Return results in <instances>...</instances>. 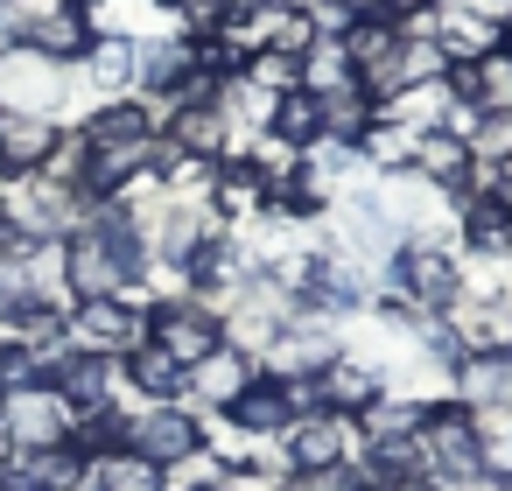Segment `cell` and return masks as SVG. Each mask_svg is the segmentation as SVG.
<instances>
[{
  "label": "cell",
  "instance_id": "7c38bea8",
  "mask_svg": "<svg viewBox=\"0 0 512 491\" xmlns=\"http://www.w3.org/2000/svg\"><path fill=\"white\" fill-rule=\"evenodd\" d=\"M512 22L484 15V8H463V0H435V43L449 64H484L491 50H505Z\"/></svg>",
  "mask_w": 512,
  "mask_h": 491
},
{
  "label": "cell",
  "instance_id": "d6a6232c",
  "mask_svg": "<svg viewBox=\"0 0 512 491\" xmlns=\"http://www.w3.org/2000/svg\"><path fill=\"white\" fill-rule=\"evenodd\" d=\"M484 197H491V204L512 218V162H491V190H484Z\"/></svg>",
  "mask_w": 512,
  "mask_h": 491
},
{
  "label": "cell",
  "instance_id": "484cf974",
  "mask_svg": "<svg viewBox=\"0 0 512 491\" xmlns=\"http://www.w3.org/2000/svg\"><path fill=\"white\" fill-rule=\"evenodd\" d=\"M85 484H92V491H169V470H155V463L134 456V449H113V456H99V463L85 470Z\"/></svg>",
  "mask_w": 512,
  "mask_h": 491
},
{
  "label": "cell",
  "instance_id": "9c48e42d",
  "mask_svg": "<svg viewBox=\"0 0 512 491\" xmlns=\"http://www.w3.org/2000/svg\"><path fill=\"white\" fill-rule=\"evenodd\" d=\"M64 148V120L57 113H22L0 106V183L15 176H43V162Z\"/></svg>",
  "mask_w": 512,
  "mask_h": 491
},
{
  "label": "cell",
  "instance_id": "f546056e",
  "mask_svg": "<svg viewBox=\"0 0 512 491\" xmlns=\"http://www.w3.org/2000/svg\"><path fill=\"white\" fill-rule=\"evenodd\" d=\"M470 162H512V106H491V113H477V127H470Z\"/></svg>",
  "mask_w": 512,
  "mask_h": 491
},
{
  "label": "cell",
  "instance_id": "74e56055",
  "mask_svg": "<svg viewBox=\"0 0 512 491\" xmlns=\"http://www.w3.org/2000/svg\"><path fill=\"white\" fill-rule=\"evenodd\" d=\"M386 8H393V15H407V8H428V0H386Z\"/></svg>",
  "mask_w": 512,
  "mask_h": 491
},
{
  "label": "cell",
  "instance_id": "44dd1931",
  "mask_svg": "<svg viewBox=\"0 0 512 491\" xmlns=\"http://www.w3.org/2000/svg\"><path fill=\"white\" fill-rule=\"evenodd\" d=\"M127 393H134V407H155V400H183V365L148 337V344H134L127 358Z\"/></svg>",
  "mask_w": 512,
  "mask_h": 491
},
{
  "label": "cell",
  "instance_id": "277c9868",
  "mask_svg": "<svg viewBox=\"0 0 512 491\" xmlns=\"http://www.w3.org/2000/svg\"><path fill=\"white\" fill-rule=\"evenodd\" d=\"M64 337H71V351H92V358H127L134 344H148V309H134L127 295L71 302V309H64Z\"/></svg>",
  "mask_w": 512,
  "mask_h": 491
},
{
  "label": "cell",
  "instance_id": "60d3db41",
  "mask_svg": "<svg viewBox=\"0 0 512 491\" xmlns=\"http://www.w3.org/2000/svg\"><path fill=\"white\" fill-rule=\"evenodd\" d=\"M505 491H512V477H505Z\"/></svg>",
  "mask_w": 512,
  "mask_h": 491
},
{
  "label": "cell",
  "instance_id": "2e32d148",
  "mask_svg": "<svg viewBox=\"0 0 512 491\" xmlns=\"http://www.w3.org/2000/svg\"><path fill=\"white\" fill-rule=\"evenodd\" d=\"M449 400L456 407H512V351H463L449 365Z\"/></svg>",
  "mask_w": 512,
  "mask_h": 491
},
{
  "label": "cell",
  "instance_id": "603a6c76",
  "mask_svg": "<svg viewBox=\"0 0 512 491\" xmlns=\"http://www.w3.org/2000/svg\"><path fill=\"white\" fill-rule=\"evenodd\" d=\"M127 414L134 407H85V414H71V456L92 470L99 456H113V449H127Z\"/></svg>",
  "mask_w": 512,
  "mask_h": 491
},
{
  "label": "cell",
  "instance_id": "3957f363",
  "mask_svg": "<svg viewBox=\"0 0 512 491\" xmlns=\"http://www.w3.org/2000/svg\"><path fill=\"white\" fill-rule=\"evenodd\" d=\"M127 449L148 456L155 470H183L204 456V414H190L183 400H155V407H134L127 414Z\"/></svg>",
  "mask_w": 512,
  "mask_h": 491
},
{
  "label": "cell",
  "instance_id": "b9f144b4",
  "mask_svg": "<svg viewBox=\"0 0 512 491\" xmlns=\"http://www.w3.org/2000/svg\"><path fill=\"white\" fill-rule=\"evenodd\" d=\"M85 491H92V484H85Z\"/></svg>",
  "mask_w": 512,
  "mask_h": 491
},
{
  "label": "cell",
  "instance_id": "d4e9b609",
  "mask_svg": "<svg viewBox=\"0 0 512 491\" xmlns=\"http://www.w3.org/2000/svg\"><path fill=\"white\" fill-rule=\"evenodd\" d=\"M351 85H358V71L344 57V36H316L302 50V92L309 99H330V92H351Z\"/></svg>",
  "mask_w": 512,
  "mask_h": 491
},
{
  "label": "cell",
  "instance_id": "ab89813d",
  "mask_svg": "<svg viewBox=\"0 0 512 491\" xmlns=\"http://www.w3.org/2000/svg\"><path fill=\"white\" fill-rule=\"evenodd\" d=\"M78 8H92V0H78Z\"/></svg>",
  "mask_w": 512,
  "mask_h": 491
},
{
  "label": "cell",
  "instance_id": "8992f818",
  "mask_svg": "<svg viewBox=\"0 0 512 491\" xmlns=\"http://www.w3.org/2000/svg\"><path fill=\"white\" fill-rule=\"evenodd\" d=\"M421 463H428V477L435 484H449V477H470V470H484L477 463V421H470V407H456L449 393H435L428 400V414H421Z\"/></svg>",
  "mask_w": 512,
  "mask_h": 491
},
{
  "label": "cell",
  "instance_id": "e575fe53",
  "mask_svg": "<svg viewBox=\"0 0 512 491\" xmlns=\"http://www.w3.org/2000/svg\"><path fill=\"white\" fill-rule=\"evenodd\" d=\"M337 8H344L351 22H365V15H393V8H386V0H337Z\"/></svg>",
  "mask_w": 512,
  "mask_h": 491
},
{
  "label": "cell",
  "instance_id": "7402d4cb",
  "mask_svg": "<svg viewBox=\"0 0 512 491\" xmlns=\"http://www.w3.org/2000/svg\"><path fill=\"white\" fill-rule=\"evenodd\" d=\"M78 78L99 99H127L134 92V43L127 36H92V50L78 57Z\"/></svg>",
  "mask_w": 512,
  "mask_h": 491
},
{
  "label": "cell",
  "instance_id": "e0dca14e",
  "mask_svg": "<svg viewBox=\"0 0 512 491\" xmlns=\"http://www.w3.org/2000/svg\"><path fill=\"white\" fill-rule=\"evenodd\" d=\"M78 148H134V141H155V106L148 99H106V106H92L85 120H78V134H71Z\"/></svg>",
  "mask_w": 512,
  "mask_h": 491
},
{
  "label": "cell",
  "instance_id": "52a82bcc",
  "mask_svg": "<svg viewBox=\"0 0 512 491\" xmlns=\"http://www.w3.org/2000/svg\"><path fill=\"white\" fill-rule=\"evenodd\" d=\"M148 337L190 372L197 358H211V351L225 344V316H218L211 302H197V295H169V302L148 309Z\"/></svg>",
  "mask_w": 512,
  "mask_h": 491
},
{
  "label": "cell",
  "instance_id": "9a60e30c",
  "mask_svg": "<svg viewBox=\"0 0 512 491\" xmlns=\"http://www.w3.org/2000/svg\"><path fill=\"white\" fill-rule=\"evenodd\" d=\"M183 71H197V43L162 29V36H141L134 43V99H169L183 85Z\"/></svg>",
  "mask_w": 512,
  "mask_h": 491
},
{
  "label": "cell",
  "instance_id": "8fae6325",
  "mask_svg": "<svg viewBox=\"0 0 512 491\" xmlns=\"http://www.w3.org/2000/svg\"><path fill=\"white\" fill-rule=\"evenodd\" d=\"M50 386L64 393V407H71V414H85V407H134V393H127V365H120V358L71 351V358L50 372Z\"/></svg>",
  "mask_w": 512,
  "mask_h": 491
},
{
  "label": "cell",
  "instance_id": "4fadbf2b",
  "mask_svg": "<svg viewBox=\"0 0 512 491\" xmlns=\"http://www.w3.org/2000/svg\"><path fill=\"white\" fill-rule=\"evenodd\" d=\"M211 421H218V428H232L239 442H281V435H288V421H295V407H288V386L260 372V379H253L225 414H211Z\"/></svg>",
  "mask_w": 512,
  "mask_h": 491
},
{
  "label": "cell",
  "instance_id": "5bb4252c",
  "mask_svg": "<svg viewBox=\"0 0 512 491\" xmlns=\"http://www.w3.org/2000/svg\"><path fill=\"white\" fill-rule=\"evenodd\" d=\"M22 50L57 64V71H78V57L92 50V15L78 8V0L71 8H50V15H29L22 22Z\"/></svg>",
  "mask_w": 512,
  "mask_h": 491
},
{
  "label": "cell",
  "instance_id": "4316f807",
  "mask_svg": "<svg viewBox=\"0 0 512 491\" xmlns=\"http://www.w3.org/2000/svg\"><path fill=\"white\" fill-rule=\"evenodd\" d=\"M316 134H323L316 99H309V92H281V99H274V113H267V141H281V148H295V155H302Z\"/></svg>",
  "mask_w": 512,
  "mask_h": 491
},
{
  "label": "cell",
  "instance_id": "d590c367",
  "mask_svg": "<svg viewBox=\"0 0 512 491\" xmlns=\"http://www.w3.org/2000/svg\"><path fill=\"white\" fill-rule=\"evenodd\" d=\"M22 15H50V8H71V0H15Z\"/></svg>",
  "mask_w": 512,
  "mask_h": 491
},
{
  "label": "cell",
  "instance_id": "ba28073f",
  "mask_svg": "<svg viewBox=\"0 0 512 491\" xmlns=\"http://www.w3.org/2000/svg\"><path fill=\"white\" fill-rule=\"evenodd\" d=\"M281 456H288V470H330V463H358L365 456V428L351 421V414H302V421H288V435H281Z\"/></svg>",
  "mask_w": 512,
  "mask_h": 491
},
{
  "label": "cell",
  "instance_id": "d6986e66",
  "mask_svg": "<svg viewBox=\"0 0 512 491\" xmlns=\"http://www.w3.org/2000/svg\"><path fill=\"white\" fill-rule=\"evenodd\" d=\"M470 148L456 141V134H414V155H407V176H421V183H435V190H449V197H463V183H470Z\"/></svg>",
  "mask_w": 512,
  "mask_h": 491
},
{
  "label": "cell",
  "instance_id": "6da1fadb",
  "mask_svg": "<svg viewBox=\"0 0 512 491\" xmlns=\"http://www.w3.org/2000/svg\"><path fill=\"white\" fill-rule=\"evenodd\" d=\"M0 211H8V239L22 246H64L78 232V211L85 197L50 183V176H15V183H0Z\"/></svg>",
  "mask_w": 512,
  "mask_h": 491
},
{
  "label": "cell",
  "instance_id": "4dcf8cb0",
  "mask_svg": "<svg viewBox=\"0 0 512 491\" xmlns=\"http://www.w3.org/2000/svg\"><path fill=\"white\" fill-rule=\"evenodd\" d=\"M281 484H288V491H365V484H358V463H330V470H288Z\"/></svg>",
  "mask_w": 512,
  "mask_h": 491
},
{
  "label": "cell",
  "instance_id": "5b68a950",
  "mask_svg": "<svg viewBox=\"0 0 512 491\" xmlns=\"http://www.w3.org/2000/svg\"><path fill=\"white\" fill-rule=\"evenodd\" d=\"M71 407L57 386H8L0 393V449H64Z\"/></svg>",
  "mask_w": 512,
  "mask_h": 491
},
{
  "label": "cell",
  "instance_id": "836d02e7",
  "mask_svg": "<svg viewBox=\"0 0 512 491\" xmlns=\"http://www.w3.org/2000/svg\"><path fill=\"white\" fill-rule=\"evenodd\" d=\"M442 491H505V477H491V470H470V477H449Z\"/></svg>",
  "mask_w": 512,
  "mask_h": 491
},
{
  "label": "cell",
  "instance_id": "f1b7e54d",
  "mask_svg": "<svg viewBox=\"0 0 512 491\" xmlns=\"http://www.w3.org/2000/svg\"><path fill=\"white\" fill-rule=\"evenodd\" d=\"M477 463L491 477H512V407H477Z\"/></svg>",
  "mask_w": 512,
  "mask_h": 491
},
{
  "label": "cell",
  "instance_id": "ac0fdd59",
  "mask_svg": "<svg viewBox=\"0 0 512 491\" xmlns=\"http://www.w3.org/2000/svg\"><path fill=\"white\" fill-rule=\"evenodd\" d=\"M0 106H22V113H57L64 106V71L29 57V50H8L0 57Z\"/></svg>",
  "mask_w": 512,
  "mask_h": 491
},
{
  "label": "cell",
  "instance_id": "ffe728a7",
  "mask_svg": "<svg viewBox=\"0 0 512 491\" xmlns=\"http://www.w3.org/2000/svg\"><path fill=\"white\" fill-rule=\"evenodd\" d=\"M316 386H323V407H330V414H351V421H358V414H365V407L386 393V372L344 351L330 372H316Z\"/></svg>",
  "mask_w": 512,
  "mask_h": 491
},
{
  "label": "cell",
  "instance_id": "f35d334b",
  "mask_svg": "<svg viewBox=\"0 0 512 491\" xmlns=\"http://www.w3.org/2000/svg\"><path fill=\"white\" fill-rule=\"evenodd\" d=\"M0 393H8V344H0Z\"/></svg>",
  "mask_w": 512,
  "mask_h": 491
},
{
  "label": "cell",
  "instance_id": "cb8c5ba5",
  "mask_svg": "<svg viewBox=\"0 0 512 491\" xmlns=\"http://www.w3.org/2000/svg\"><path fill=\"white\" fill-rule=\"evenodd\" d=\"M393 50H400V22H393V15H365V22H351V29H344V57H351V71H358V78L386 71V64H393Z\"/></svg>",
  "mask_w": 512,
  "mask_h": 491
},
{
  "label": "cell",
  "instance_id": "30bf717a",
  "mask_svg": "<svg viewBox=\"0 0 512 491\" xmlns=\"http://www.w3.org/2000/svg\"><path fill=\"white\" fill-rule=\"evenodd\" d=\"M253 379H260V358H246V351L218 344L211 358H197V365L183 372V407L211 421V414H225V407H232V400H239Z\"/></svg>",
  "mask_w": 512,
  "mask_h": 491
},
{
  "label": "cell",
  "instance_id": "83f0119b",
  "mask_svg": "<svg viewBox=\"0 0 512 491\" xmlns=\"http://www.w3.org/2000/svg\"><path fill=\"white\" fill-rule=\"evenodd\" d=\"M386 78H393V92H407V85H442V78H449V57H442V43H400L393 64H386Z\"/></svg>",
  "mask_w": 512,
  "mask_h": 491
},
{
  "label": "cell",
  "instance_id": "8d00e7d4",
  "mask_svg": "<svg viewBox=\"0 0 512 491\" xmlns=\"http://www.w3.org/2000/svg\"><path fill=\"white\" fill-rule=\"evenodd\" d=\"M400 491H442V484H435V477H407Z\"/></svg>",
  "mask_w": 512,
  "mask_h": 491
},
{
  "label": "cell",
  "instance_id": "7a4b0ae2",
  "mask_svg": "<svg viewBox=\"0 0 512 491\" xmlns=\"http://www.w3.org/2000/svg\"><path fill=\"white\" fill-rule=\"evenodd\" d=\"M337 358H344V323L323 316V309H295V316L274 330V344L260 351V372H267V379H316V372H330Z\"/></svg>",
  "mask_w": 512,
  "mask_h": 491
},
{
  "label": "cell",
  "instance_id": "1f68e13d",
  "mask_svg": "<svg viewBox=\"0 0 512 491\" xmlns=\"http://www.w3.org/2000/svg\"><path fill=\"white\" fill-rule=\"evenodd\" d=\"M22 8H15V0H0V57H8V50H22Z\"/></svg>",
  "mask_w": 512,
  "mask_h": 491
}]
</instances>
